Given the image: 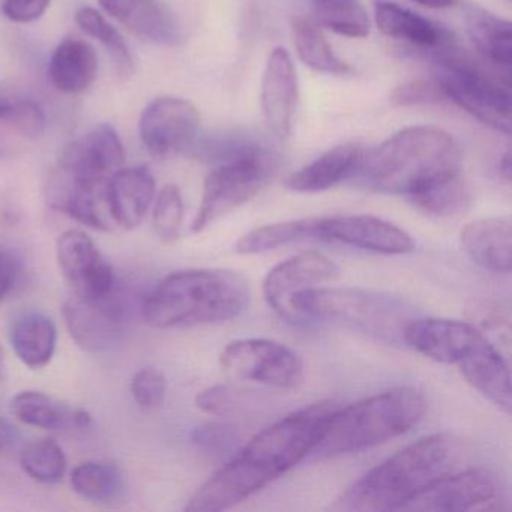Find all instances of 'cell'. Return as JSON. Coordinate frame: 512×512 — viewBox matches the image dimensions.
Returning a JSON list of instances; mask_svg holds the SVG:
<instances>
[{
    "instance_id": "6da1fadb",
    "label": "cell",
    "mask_w": 512,
    "mask_h": 512,
    "mask_svg": "<svg viewBox=\"0 0 512 512\" xmlns=\"http://www.w3.org/2000/svg\"><path fill=\"white\" fill-rule=\"evenodd\" d=\"M337 407L332 401L310 404L251 437L196 491L185 511H226L277 481L313 454Z\"/></svg>"
},
{
    "instance_id": "7a4b0ae2",
    "label": "cell",
    "mask_w": 512,
    "mask_h": 512,
    "mask_svg": "<svg viewBox=\"0 0 512 512\" xmlns=\"http://www.w3.org/2000/svg\"><path fill=\"white\" fill-rule=\"evenodd\" d=\"M461 173V154L451 134L433 125L404 128L362 157L356 175L371 190L406 196Z\"/></svg>"
},
{
    "instance_id": "3957f363",
    "label": "cell",
    "mask_w": 512,
    "mask_h": 512,
    "mask_svg": "<svg viewBox=\"0 0 512 512\" xmlns=\"http://www.w3.org/2000/svg\"><path fill=\"white\" fill-rule=\"evenodd\" d=\"M250 305V286L238 272L188 269L167 275L142 304V314L157 329L217 325L241 316Z\"/></svg>"
},
{
    "instance_id": "277c9868",
    "label": "cell",
    "mask_w": 512,
    "mask_h": 512,
    "mask_svg": "<svg viewBox=\"0 0 512 512\" xmlns=\"http://www.w3.org/2000/svg\"><path fill=\"white\" fill-rule=\"evenodd\" d=\"M457 460L454 437L445 433L422 437L365 473L343 493L334 509L401 511L428 485L452 472Z\"/></svg>"
},
{
    "instance_id": "5b68a950",
    "label": "cell",
    "mask_w": 512,
    "mask_h": 512,
    "mask_svg": "<svg viewBox=\"0 0 512 512\" xmlns=\"http://www.w3.org/2000/svg\"><path fill=\"white\" fill-rule=\"evenodd\" d=\"M427 406L424 392L400 386L337 407L314 454L337 457L382 445L409 433L422 421Z\"/></svg>"
},
{
    "instance_id": "8992f818",
    "label": "cell",
    "mask_w": 512,
    "mask_h": 512,
    "mask_svg": "<svg viewBox=\"0 0 512 512\" xmlns=\"http://www.w3.org/2000/svg\"><path fill=\"white\" fill-rule=\"evenodd\" d=\"M298 319L335 323L383 341L403 340V332L413 319L400 299L370 290L349 287H313L290 298Z\"/></svg>"
},
{
    "instance_id": "52a82bcc",
    "label": "cell",
    "mask_w": 512,
    "mask_h": 512,
    "mask_svg": "<svg viewBox=\"0 0 512 512\" xmlns=\"http://www.w3.org/2000/svg\"><path fill=\"white\" fill-rule=\"evenodd\" d=\"M277 170L278 158L260 145L218 164L206 176L191 232L202 233L224 215L250 202L271 182Z\"/></svg>"
},
{
    "instance_id": "ba28073f",
    "label": "cell",
    "mask_w": 512,
    "mask_h": 512,
    "mask_svg": "<svg viewBox=\"0 0 512 512\" xmlns=\"http://www.w3.org/2000/svg\"><path fill=\"white\" fill-rule=\"evenodd\" d=\"M434 80L446 100L499 133L511 134V88L509 79L491 76L457 56L437 58Z\"/></svg>"
},
{
    "instance_id": "9c48e42d",
    "label": "cell",
    "mask_w": 512,
    "mask_h": 512,
    "mask_svg": "<svg viewBox=\"0 0 512 512\" xmlns=\"http://www.w3.org/2000/svg\"><path fill=\"white\" fill-rule=\"evenodd\" d=\"M220 365L227 376L280 391H295L304 383L301 356L286 344L268 338H241L224 347Z\"/></svg>"
},
{
    "instance_id": "30bf717a",
    "label": "cell",
    "mask_w": 512,
    "mask_h": 512,
    "mask_svg": "<svg viewBox=\"0 0 512 512\" xmlns=\"http://www.w3.org/2000/svg\"><path fill=\"white\" fill-rule=\"evenodd\" d=\"M131 305L121 286L104 296L73 293L62 307L65 326L77 346L86 352L101 353L121 343L131 322Z\"/></svg>"
},
{
    "instance_id": "8fae6325",
    "label": "cell",
    "mask_w": 512,
    "mask_h": 512,
    "mask_svg": "<svg viewBox=\"0 0 512 512\" xmlns=\"http://www.w3.org/2000/svg\"><path fill=\"white\" fill-rule=\"evenodd\" d=\"M124 143L107 124L83 134L65 146L52 172L68 184L88 191H106L113 173L125 167Z\"/></svg>"
},
{
    "instance_id": "7c38bea8",
    "label": "cell",
    "mask_w": 512,
    "mask_h": 512,
    "mask_svg": "<svg viewBox=\"0 0 512 512\" xmlns=\"http://www.w3.org/2000/svg\"><path fill=\"white\" fill-rule=\"evenodd\" d=\"M139 133L143 145L154 157L167 158L188 152L200 134L199 110L184 98H157L143 110Z\"/></svg>"
},
{
    "instance_id": "4fadbf2b",
    "label": "cell",
    "mask_w": 512,
    "mask_h": 512,
    "mask_svg": "<svg viewBox=\"0 0 512 512\" xmlns=\"http://www.w3.org/2000/svg\"><path fill=\"white\" fill-rule=\"evenodd\" d=\"M499 497V485L491 473L469 469L436 479L401 511H485L496 509Z\"/></svg>"
},
{
    "instance_id": "5bb4252c",
    "label": "cell",
    "mask_w": 512,
    "mask_h": 512,
    "mask_svg": "<svg viewBox=\"0 0 512 512\" xmlns=\"http://www.w3.org/2000/svg\"><path fill=\"white\" fill-rule=\"evenodd\" d=\"M314 239L386 256H403L415 250V241L406 230L373 215L316 217Z\"/></svg>"
},
{
    "instance_id": "9a60e30c",
    "label": "cell",
    "mask_w": 512,
    "mask_h": 512,
    "mask_svg": "<svg viewBox=\"0 0 512 512\" xmlns=\"http://www.w3.org/2000/svg\"><path fill=\"white\" fill-rule=\"evenodd\" d=\"M338 275L337 263L325 254L305 251L283 260L268 272L263 281V295L275 313L290 322H299L290 307V298L302 290L331 283Z\"/></svg>"
},
{
    "instance_id": "2e32d148",
    "label": "cell",
    "mask_w": 512,
    "mask_h": 512,
    "mask_svg": "<svg viewBox=\"0 0 512 512\" xmlns=\"http://www.w3.org/2000/svg\"><path fill=\"white\" fill-rule=\"evenodd\" d=\"M56 259L62 275L77 295L104 296L119 284L112 265L104 259L91 236L82 230H67L59 236Z\"/></svg>"
},
{
    "instance_id": "e0dca14e",
    "label": "cell",
    "mask_w": 512,
    "mask_h": 512,
    "mask_svg": "<svg viewBox=\"0 0 512 512\" xmlns=\"http://www.w3.org/2000/svg\"><path fill=\"white\" fill-rule=\"evenodd\" d=\"M482 335L478 326L461 320L412 319L404 329L403 341L431 361L457 365Z\"/></svg>"
},
{
    "instance_id": "ac0fdd59",
    "label": "cell",
    "mask_w": 512,
    "mask_h": 512,
    "mask_svg": "<svg viewBox=\"0 0 512 512\" xmlns=\"http://www.w3.org/2000/svg\"><path fill=\"white\" fill-rule=\"evenodd\" d=\"M260 103L271 133L278 139H287L298 104V77L286 49L277 47L266 61Z\"/></svg>"
},
{
    "instance_id": "d6986e66",
    "label": "cell",
    "mask_w": 512,
    "mask_h": 512,
    "mask_svg": "<svg viewBox=\"0 0 512 512\" xmlns=\"http://www.w3.org/2000/svg\"><path fill=\"white\" fill-rule=\"evenodd\" d=\"M157 196L154 175L146 166L122 167L106 185L107 208L115 227L134 230L143 223Z\"/></svg>"
},
{
    "instance_id": "ffe728a7",
    "label": "cell",
    "mask_w": 512,
    "mask_h": 512,
    "mask_svg": "<svg viewBox=\"0 0 512 512\" xmlns=\"http://www.w3.org/2000/svg\"><path fill=\"white\" fill-rule=\"evenodd\" d=\"M98 4L104 13L148 43L175 47L182 41L175 14L160 0H98Z\"/></svg>"
},
{
    "instance_id": "44dd1931",
    "label": "cell",
    "mask_w": 512,
    "mask_h": 512,
    "mask_svg": "<svg viewBox=\"0 0 512 512\" xmlns=\"http://www.w3.org/2000/svg\"><path fill=\"white\" fill-rule=\"evenodd\" d=\"M458 371L472 388L509 415L512 409L509 365L500 350L482 335L478 343L457 362Z\"/></svg>"
},
{
    "instance_id": "7402d4cb",
    "label": "cell",
    "mask_w": 512,
    "mask_h": 512,
    "mask_svg": "<svg viewBox=\"0 0 512 512\" xmlns=\"http://www.w3.org/2000/svg\"><path fill=\"white\" fill-rule=\"evenodd\" d=\"M511 220L509 217H485L472 221L460 232L464 253L485 271L511 272Z\"/></svg>"
},
{
    "instance_id": "603a6c76",
    "label": "cell",
    "mask_w": 512,
    "mask_h": 512,
    "mask_svg": "<svg viewBox=\"0 0 512 512\" xmlns=\"http://www.w3.org/2000/svg\"><path fill=\"white\" fill-rule=\"evenodd\" d=\"M362 157L364 149L355 143L334 146L290 175L286 187L296 193H322L356 176Z\"/></svg>"
},
{
    "instance_id": "cb8c5ba5",
    "label": "cell",
    "mask_w": 512,
    "mask_h": 512,
    "mask_svg": "<svg viewBox=\"0 0 512 512\" xmlns=\"http://www.w3.org/2000/svg\"><path fill=\"white\" fill-rule=\"evenodd\" d=\"M374 20L386 37L406 41L419 49L442 50L449 43L448 32L431 20L388 0H377L374 4Z\"/></svg>"
},
{
    "instance_id": "d4e9b609",
    "label": "cell",
    "mask_w": 512,
    "mask_h": 512,
    "mask_svg": "<svg viewBox=\"0 0 512 512\" xmlns=\"http://www.w3.org/2000/svg\"><path fill=\"white\" fill-rule=\"evenodd\" d=\"M10 412L17 421L41 430L58 431L68 427L86 428L92 416L82 407H70L50 395L23 391L11 400Z\"/></svg>"
},
{
    "instance_id": "484cf974",
    "label": "cell",
    "mask_w": 512,
    "mask_h": 512,
    "mask_svg": "<svg viewBox=\"0 0 512 512\" xmlns=\"http://www.w3.org/2000/svg\"><path fill=\"white\" fill-rule=\"evenodd\" d=\"M98 56L91 44L82 40L62 41L49 64L52 85L64 94L76 95L88 91L98 76Z\"/></svg>"
},
{
    "instance_id": "4316f807",
    "label": "cell",
    "mask_w": 512,
    "mask_h": 512,
    "mask_svg": "<svg viewBox=\"0 0 512 512\" xmlns=\"http://www.w3.org/2000/svg\"><path fill=\"white\" fill-rule=\"evenodd\" d=\"M466 31L470 43L487 64L508 71L512 62V31L508 20L479 7L466 10Z\"/></svg>"
},
{
    "instance_id": "83f0119b",
    "label": "cell",
    "mask_w": 512,
    "mask_h": 512,
    "mask_svg": "<svg viewBox=\"0 0 512 512\" xmlns=\"http://www.w3.org/2000/svg\"><path fill=\"white\" fill-rule=\"evenodd\" d=\"M10 340L20 361L38 370L46 367L55 355L58 328L46 314L29 311L14 320Z\"/></svg>"
},
{
    "instance_id": "f1b7e54d",
    "label": "cell",
    "mask_w": 512,
    "mask_h": 512,
    "mask_svg": "<svg viewBox=\"0 0 512 512\" xmlns=\"http://www.w3.org/2000/svg\"><path fill=\"white\" fill-rule=\"evenodd\" d=\"M314 226H316V217L257 227L236 242L235 251L244 256H253V254L266 253L292 242L314 239Z\"/></svg>"
},
{
    "instance_id": "f546056e",
    "label": "cell",
    "mask_w": 512,
    "mask_h": 512,
    "mask_svg": "<svg viewBox=\"0 0 512 512\" xmlns=\"http://www.w3.org/2000/svg\"><path fill=\"white\" fill-rule=\"evenodd\" d=\"M293 43L299 58L317 73L347 74L350 67L335 55L322 32L302 17H293L290 22Z\"/></svg>"
},
{
    "instance_id": "4dcf8cb0",
    "label": "cell",
    "mask_w": 512,
    "mask_h": 512,
    "mask_svg": "<svg viewBox=\"0 0 512 512\" xmlns=\"http://www.w3.org/2000/svg\"><path fill=\"white\" fill-rule=\"evenodd\" d=\"M71 485L83 499L109 503L121 496L124 481L121 470L115 464L85 461L74 467Z\"/></svg>"
},
{
    "instance_id": "1f68e13d",
    "label": "cell",
    "mask_w": 512,
    "mask_h": 512,
    "mask_svg": "<svg viewBox=\"0 0 512 512\" xmlns=\"http://www.w3.org/2000/svg\"><path fill=\"white\" fill-rule=\"evenodd\" d=\"M314 17L323 28L347 38L370 34V19L359 0H313Z\"/></svg>"
},
{
    "instance_id": "d6a6232c",
    "label": "cell",
    "mask_w": 512,
    "mask_h": 512,
    "mask_svg": "<svg viewBox=\"0 0 512 512\" xmlns=\"http://www.w3.org/2000/svg\"><path fill=\"white\" fill-rule=\"evenodd\" d=\"M76 23L86 35L103 44L104 49L113 59L119 76L128 77L133 74L134 58L127 41L100 11L89 7L82 8L76 13Z\"/></svg>"
},
{
    "instance_id": "836d02e7",
    "label": "cell",
    "mask_w": 512,
    "mask_h": 512,
    "mask_svg": "<svg viewBox=\"0 0 512 512\" xmlns=\"http://www.w3.org/2000/svg\"><path fill=\"white\" fill-rule=\"evenodd\" d=\"M415 208L425 215L451 218L460 215L469 203V190L461 173L431 185L427 190L410 197Z\"/></svg>"
},
{
    "instance_id": "e575fe53",
    "label": "cell",
    "mask_w": 512,
    "mask_h": 512,
    "mask_svg": "<svg viewBox=\"0 0 512 512\" xmlns=\"http://www.w3.org/2000/svg\"><path fill=\"white\" fill-rule=\"evenodd\" d=\"M67 455L52 439L29 443L20 455L23 472L41 484H58L67 472Z\"/></svg>"
},
{
    "instance_id": "d590c367",
    "label": "cell",
    "mask_w": 512,
    "mask_h": 512,
    "mask_svg": "<svg viewBox=\"0 0 512 512\" xmlns=\"http://www.w3.org/2000/svg\"><path fill=\"white\" fill-rule=\"evenodd\" d=\"M185 206L181 190L176 185H166L155 196L152 209V227L155 236L164 244H173L181 236Z\"/></svg>"
},
{
    "instance_id": "8d00e7d4",
    "label": "cell",
    "mask_w": 512,
    "mask_h": 512,
    "mask_svg": "<svg viewBox=\"0 0 512 512\" xmlns=\"http://www.w3.org/2000/svg\"><path fill=\"white\" fill-rule=\"evenodd\" d=\"M191 440L200 454L208 458L232 457L238 451V433L227 424L209 422L199 425L191 433Z\"/></svg>"
},
{
    "instance_id": "74e56055",
    "label": "cell",
    "mask_w": 512,
    "mask_h": 512,
    "mask_svg": "<svg viewBox=\"0 0 512 512\" xmlns=\"http://www.w3.org/2000/svg\"><path fill=\"white\" fill-rule=\"evenodd\" d=\"M131 395L142 409H158L166 400V376L155 368H142L131 380Z\"/></svg>"
},
{
    "instance_id": "f35d334b",
    "label": "cell",
    "mask_w": 512,
    "mask_h": 512,
    "mask_svg": "<svg viewBox=\"0 0 512 512\" xmlns=\"http://www.w3.org/2000/svg\"><path fill=\"white\" fill-rule=\"evenodd\" d=\"M4 121L28 139H37L46 130V115L34 101H11Z\"/></svg>"
},
{
    "instance_id": "ab89813d",
    "label": "cell",
    "mask_w": 512,
    "mask_h": 512,
    "mask_svg": "<svg viewBox=\"0 0 512 512\" xmlns=\"http://www.w3.org/2000/svg\"><path fill=\"white\" fill-rule=\"evenodd\" d=\"M442 89L436 80L418 79L398 86L391 94L392 104L398 107L419 106L445 101Z\"/></svg>"
},
{
    "instance_id": "60d3db41",
    "label": "cell",
    "mask_w": 512,
    "mask_h": 512,
    "mask_svg": "<svg viewBox=\"0 0 512 512\" xmlns=\"http://www.w3.org/2000/svg\"><path fill=\"white\" fill-rule=\"evenodd\" d=\"M25 274L22 257L8 247L0 244V301L10 298Z\"/></svg>"
},
{
    "instance_id": "b9f144b4",
    "label": "cell",
    "mask_w": 512,
    "mask_h": 512,
    "mask_svg": "<svg viewBox=\"0 0 512 512\" xmlns=\"http://www.w3.org/2000/svg\"><path fill=\"white\" fill-rule=\"evenodd\" d=\"M52 0H2V14L14 23H32L44 16Z\"/></svg>"
},
{
    "instance_id": "7bdbcfd3",
    "label": "cell",
    "mask_w": 512,
    "mask_h": 512,
    "mask_svg": "<svg viewBox=\"0 0 512 512\" xmlns=\"http://www.w3.org/2000/svg\"><path fill=\"white\" fill-rule=\"evenodd\" d=\"M196 407L209 415H224L232 406V391L226 385H214L203 389L196 397Z\"/></svg>"
},
{
    "instance_id": "ee69618b",
    "label": "cell",
    "mask_w": 512,
    "mask_h": 512,
    "mask_svg": "<svg viewBox=\"0 0 512 512\" xmlns=\"http://www.w3.org/2000/svg\"><path fill=\"white\" fill-rule=\"evenodd\" d=\"M17 437V430L7 418L0 416V452L7 451L13 446Z\"/></svg>"
},
{
    "instance_id": "f6af8a7d",
    "label": "cell",
    "mask_w": 512,
    "mask_h": 512,
    "mask_svg": "<svg viewBox=\"0 0 512 512\" xmlns=\"http://www.w3.org/2000/svg\"><path fill=\"white\" fill-rule=\"evenodd\" d=\"M422 7L434 8V10H445V8L454 7L458 4V0H413Z\"/></svg>"
},
{
    "instance_id": "bcb514c9",
    "label": "cell",
    "mask_w": 512,
    "mask_h": 512,
    "mask_svg": "<svg viewBox=\"0 0 512 512\" xmlns=\"http://www.w3.org/2000/svg\"><path fill=\"white\" fill-rule=\"evenodd\" d=\"M500 176L505 179L506 182H511V151H506L503 157L500 158L499 163Z\"/></svg>"
},
{
    "instance_id": "7dc6e473",
    "label": "cell",
    "mask_w": 512,
    "mask_h": 512,
    "mask_svg": "<svg viewBox=\"0 0 512 512\" xmlns=\"http://www.w3.org/2000/svg\"><path fill=\"white\" fill-rule=\"evenodd\" d=\"M10 104L11 101L5 100L4 97H0V121H4L5 116H7Z\"/></svg>"
},
{
    "instance_id": "c3c4849f",
    "label": "cell",
    "mask_w": 512,
    "mask_h": 512,
    "mask_svg": "<svg viewBox=\"0 0 512 512\" xmlns=\"http://www.w3.org/2000/svg\"><path fill=\"white\" fill-rule=\"evenodd\" d=\"M5 377V353L2 346H0V380H4Z\"/></svg>"
}]
</instances>
